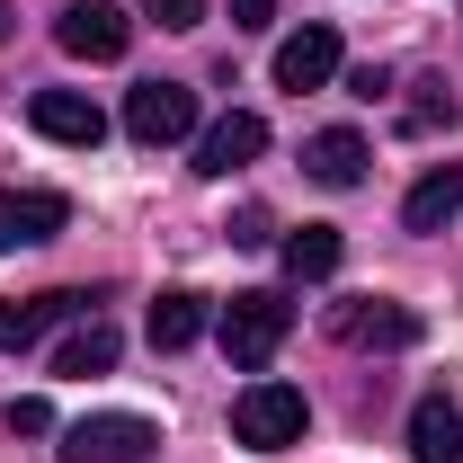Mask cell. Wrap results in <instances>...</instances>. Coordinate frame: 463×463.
I'll return each instance as SVG.
<instances>
[{"label":"cell","instance_id":"9a60e30c","mask_svg":"<svg viewBox=\"0 0 463 463\" xmlns=\"http://www.w3.org/2000/svg\"><path fill=\"white\" fill-rule=\"evenodd\" d=\"M277 259H286L294 286H321V277H339V232H330V223H303V232L277 241Z\"/></svg>","mask_w":463,"mask_h":463},{"label":"cell","instance_id":"8fae6325","mask_svg":"<svg viewBox=\"0 0 463 463\" xmlns=\"http://www.w3.org/2000/svg\"><path fill=\"white\" fill-rule=\"evenodd\" d=\"M330 80H339V27L312 18L277 45V90H330Z\"/></svg>","mask_w":463,"mask_h":463},{"label":"cell","instance_id":"7402d4cb","mask_svg":"<svg viewBox=\"0 0 463 463\" xmlns=\"http://www.w3.org/2000/svg\"><path fill=\"white\" fill-rule=\"evenodd\" d=\"M232 27H241V36H259V27H277V0H232Z\"/></svg>","mask_w":463,"mask_h":463},{"label":"cell","instance_id":"ffe728a7","mask_svg":"<svg viewBox=\"0 0 463 463\" xmlns=\"http://www.w3.org/2000/svg\"><path fill=\"white\" fill-rule=\"evenodd\" d=\"M152 27H205V0H143Z\"/></svg>","mask_w":463,"mask_h":463},{"label":"cell","instance_id":"5b68a950","mask_svg":"<svg viewBox=\"0 0 463 463\" xmlns=\"http://www.w3.org/2000/svg\"><path fill=\"white\" fill-rule=\"evenodd\" d=\"M125 134H134L143 152L187 143V134H196V90H187V80H134V90H125Z\"/></svg>","mask_w":463,"mask_h":463},{"label":"cell","instance_id":"7c38bea8","mask_svg":"<svg viewBox=\"0 0 463 463\" xmlns=\"http://www.w3.org/2000/svg\"><path fill=\"white\" fill-rule=\"evenodd\" d=\"M410 463H463V410L446 392H419L410 410Z\"/></svg>","mask_w":463,"mask_h":463},{"label":"cell","instance_id":"44dd1931","mask_svg":"<svg viewBox=\"0 0 463 463\" xmlns=\"http://www.w3.org/2000/svg\"><path fill=\"white\" fill-rule=\"evenodd\" d=\"M232 241H241V250H268V241H277L268 205H241V214H232Z\"/></svg>","mask_w":463,"mask_h":463},{"label":"cell","instance_id":"2e32d148","mask_svg":"<svg viewBox=\"0 0 463 463\" xmlns=\"http://www.w3.org/2000/svg\"><path fill=\"white\" fill-rule=\"evenodd\" d=\"M116 356H125V339H116V321H99V312H90V321H80V330L62 339L54 374H80V383H90V374H108Z\"/></svg>","mask_w":463,"mask_h":463},{"label":"cell","instance_id":"3957f363","mask_svg":"<svg viewBox=\"0 0 463 463\" xmlns=\"http://www.w3.org/2000/svg\"><path fill=\"white\" fill-rule=\"evenodd\" d=\"M152 446H161V428H152L143 410H99V419H71V428H62L54 455L62 463H143Z\"/></svg>","mask_w":463,"mask_h":463},{"label":"cell","instance_id":"6da1fadb","mask_svg":"<svg viewBox=\"0 0 463 463\" xmlns=\"http://www.w3.org/2000/svg\"><path fill=\"white\" fill-rule=\"evenodd\" d=\"M286 330H294V303L277 286H250V294H232L223 312H214V339H223V356L241 374H268L277 347H286Z\"/></svg>","mask_w":463,"mask_h":463},{"label":"cell","instance_id":"30bf717a","mask_svg":"<svg viewBox=\"0 0 463 463\" xmlns=\"http://www.w3.org/2000/svg\"><path fill=\"white\" fill-rule=\"evenodd\" d=\"M71 223V196L54 187H0V250H36Z\"/></svg>","mask_w":463,"mask_h":463},{"label":"cell","instance_id":"8992f818","mask_svg":"<svg viewBox=\"0 0 463 463\" xmlns=\"http://www.w3.org/2000/svg\"><path fill=\"white\" fill-rule=\"evenodd\" d=\"M90 303L99 294H80V286H54V294H27V303H9L0 294V356H18V347H36L54 321H90Z\"/></svg>","mask_w":463,"mask_h":463},{"label":"cell","instance_id":"52a82bcc","mask_svg":"<svg viewBox=\"0 0 463 463\" xmlns=\"http://www.w3.org/2000/svg\"><path fill=\"white\" fill-rule=\"evenodd\" d=\"M54 36H62V54H80V62H116L134 45V18H125L116 0H71L54 18Z\"/></svg>","mask_w":463,"mask_h":463},{"label":"cell","instance_id":"9c48e42d","mask_svg":"<svg viewBox=\"0 0 463 463\" xmlns=\"http://www.w3.org/2000/svg\"><path fill=\"white\" fill-rule=\"evenodd\" d=\"M27 125L45 143H71V152H99L108 143V116H99V99H80V90H36L27 99Z\"/></svg>","mask_w":463,"mask_h":463},{"label":"cell","instance_id":"7a4b0ae2","mask_svg":"<svg viewBox=\"0 0 463 463\" xmlns=\"http://www.w3.org/2000/svg\"><path fill=\"white\" fill-rule=\"evenodd\" d=\"M303 428H312V410H303V392L294 383H241L232 392V437L241 446H259V455H286V446H303Z\"/></svg>","mask_w":463,"mask_h":463},{"label":"cell","instance_id":"e0dca14e","mask_svg":"<svg viewBox=\"0 0 463 463\" xmlns=\"http://www.w3.org/2000/svg\"><path fill=\"white\" fill-rule=\"evenodd\" d=\"M196 339H205V294L170 286L161 303H152V347H161V356H178V347H196Z\"/></svg>","mask_w":463,"mask_h":463},{"label":"cell","instance_id":"4fadbf2b","mask_svg":"<svg viewBox=\"0 0 463 463\" xmlns=\"http://www.w3.org/2000/svg\"><path fill=\"white\" fill-rule=\"evenodd\" d=\"M463 214V161H446V170H428L419 187L402 196V232H446Z\"/></svg>","mask_w":463,"mask_h":463},{"label":"cell","instance_id":"ac0fdd59","mask_svg":"<svg viewBox=\"0 0 463 463\" xmlns=\"http://www.w3.org/2000/svg\"><path fill=\"white\" fill-rule=\"evenodd\" d=\"M463 116V99L446 90V80H410V99H402V134H446Z\"/></svg>","mask_w":463,"mask_h":463},{"label":"cell","instance_id":"cb8c5ba5","mask_svg":"<svg viewBox=\"0 0 463 463\" xmlns=\"http://www.w3.org/2000/svg\"><path fill=\"white\" fill-rule=\"evenodd\" d=\"M9 27H18V9H9V0H0V45H9Z\"/></svg>","mask_w":463,"mask_h":463},{"label":"cell","instance_id":"5bb4252c","mask_svg":"<svg viewBox=\"0 0 463 463\" xmlns=\"http://www.w3.org/2000/svg\"><path fill=\"white\" fill-rule=\"evenodd\" d=\"M365 161H374V152H365V134H356V125H330V134H312V143H303V170L321 178V187H356Z\"/></svg>","mask_w":463,"mask_h":463},{"label":"cell","instance_id":"d6986e66","mask_svg":"<svg viewBox=\"0 0 463 463\" xmlns=\"http://www.w3.org/2000/svg\"><path fill=\"white\" fill-rule=\"evenodd\" d=\"M9 437H54V402L45 392H18L9 402Z\"/></svg>","mask_w":463,"mask_h":463},{"label":"cell","instance_id":"ba28073f","mask_svg":"<svg viewBox=\"0 0 463 463\" xmlns=\"http://www.w3.org/2000/svg\"><path fill=\"white\" fill-rule=\"evenodd\" d=\"M259 152H268V116L232 108V116H214V125L196 134V178H232V170H250Z\"/></svg>","mask_w":463,"mask_h":463},{"label":"cell","instance_id":"277c9868","mask_svg":"<svg viewBox=\"0 0 463 463\" xmlns=\"http://www.w3.org/2000/svg\"><path fill=\"white\" fill-rule=\"evenodd\" d=\"M330 339L339 347H374V356H402V347H419V312L392 303V294H347V303H330Z\"/></svg>","mask_w":463,"mask_h":463},{"label":"cell","instance_id":"603a6c76","mask_svg":"<svg viewBox=\"0 0 463 463\" xmlns=\"http://www.w3.org/2000/svg\"><path fill=\"white\" fill-rule=\"evenodd\" d=\"M347 90H356V99H383V90H392V71H383V62H356V71H347Z\"/></svg>","mask_w":463,"mask_h":463}]
</instances>
